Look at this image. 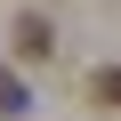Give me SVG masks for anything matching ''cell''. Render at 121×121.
<instances>
[{"mask_svg":"<svg viewBox=\"0 0 121 121\" xmlns=\"http://www.w3.org/2000/svg\"><path fill=\"white\" fill-rule=\"evenodd\" d=\"M89 97H97V105L113 113V105H121V65H105V73H89Z\"/></svg>","mask_w":121,"mask_h":121,"instance_id":"obj_1","label":"cell"},{"mask_svg":"<svg viewBox=\"0 0 121 121\" xmlns=\"http://www.w3.org/2000/svg\"><path fill=\"white\" fill-rule=\"evenodd\" d=\"M16 48H24V56H48V24L24 16V24H16Z\"/></svg>","mask_w":121,"mask_h":121,"instance_id":"obj_2","label":"cell"},{"mask_svg":"<svg viewBox=\"0 0 121 121\" xmlns=\"http://www.w3.org/2000/svg\"><path fill=\"white\" fill-rule=\"evenodd\" d=\"M0 113H24V89H16L8 73H0Z\"/></svg>","mask_w":121,"mask_h":121,"instance_id":"obj_3","label":"cell"}]
</instances>
